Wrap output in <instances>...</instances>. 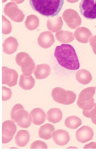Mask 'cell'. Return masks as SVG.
Here are the masks:
<instances>
[{
	"mask_svg": "<svg viewBox=\"0 0 96 151\" xmlns=\"http://www.w3.org/2000/svg\"><path fill=\"white\" fill-rule=\"evenodd\" d=\"M53 100L57 103L64 105H70L75 101L76 95L73 91L65 90L59 87L55 88L51 92Z\"/></svg>",
	"mask_w": 96,
	"mask_h": 151,
	"instance_id": "277c9868",
	"label": "cell"
},
{
	"mask_svg": "<svg viewBox=\"0 0 96 151\" xmlns=\"http://www.w3.org/2000/svg\"><path fill=\"white\" fill-rule=\"evenodd\" d=\"M55 131V128L53 125L46 124L41 127L38 132L39 137L40 138L47 140L51 138Z\"/></svg>",
	"mask_w": 96,
	"mask_h": 151,
	"instance_id": "e0dca14e",
	"label": "cell"
},
{
	"mask_svg": "<svg viewBox=\"0 0 96 151\" xmlns=\"http://www.w3.org/2000/svg\"><path fill=\"white\" fill-rule=\"evenodd\" d=\"M32 119V122L36 125L39 126L45 122L46 119V114L40 108H36L32 110L30 113Z\"/></svg>",
	"mask_w": 96,
	"mask_h": 151,
	"instance_id": "4fadbf2b",
	"label": "cell"
},
{
	"mask_svg": "<svg viewBox=\"0 0 96 151\" xmlns=\"http://www.w3.org/2000/svg\"><path fill=\"white\" fill-rule=\"evenodd\" d=\"M95 99L93 98L89 101L77 102V105L78 107L84 111H90L93 109L95 106Z\"/></svg>",
	"mask_w": 96,
	"mask_h": 151,
	"instance_id": "83f0119b",
	"label": "cell"
},
{
	"mask_svg": "<svg viewBox=\"0 0 96 151\" xmlns=\"http://www.w3.org/2000/svg\"><path fill=\"white\" fill-rule=\"evenodd\" d=\"M15 60L16 64L21 68L23 75L26 76H31L34 70L35 64L30 56L22 52L16 55Z\"/></svg>",
	"mask_w": 96,
	"mask_h": 151,
	"instance_id": "5b68a950",
	"label": "cell"
},
{
	"mask_svg": "<svg viewBox=\"0 0 96 151\" xmlns=\"http://www.w3.org/2000/svg\"><path fill=\"white\" fill-rule=\"evenodd\" d=\"M12 31V25L10 22L5 17L2 16V33L4 35L10 34Z\"/></svg>",
	"mask_w": 96,
	"mask_h": 151,
	"instance_id": "f1b7e54d",
	"label": "cell"
},
{
	"mask_svg": "<svg viewBox=\"0 0 96 151\" xmlns=\"http://www.w3.org/2000/svg\"><path fill=\"white\" fill-rule=\"evenodd\" d=\"M83 28H81L80 29H77L75 32V37L76 40L79 42L82 43H87L89 42V38L90 36V34H88L86 33L85 34V30Z\"/></svg>",
	"mask_w": 96,
	"mask_h": 151,
	"instance_id": "4316f807",
	"label": "cell"
},
{
	"mask_svg": "<svg viewBox=\"0 0 96 151\" xmlns=\"http://www.w3.org/2000/svg\"><path fill=\"white\" fill-rule=\"evenodd\" d=\"M50 72L49 65L42 64L37 65L34 74L37 79H42L47 78L50 74Z\"/></svg>",
	"mask_w": 96,
	"mask_h": 151,
	"instance_id": "9a60e30c",
	"label": "cell"
},
{
	"mask_svg": "<svg viewBox=\"0 0 96 151\" xmlns=\"http://www.w3.org/2000/svg\"><path fill=\"white\" fill-rule=\"evenodd\" d=\"M82 114L85 117L91 119L92 122L96 125V103L93 109L90 111H83Z\"/></svg>",
	"mask_w": 96,
	"mask_h": 151,
	"instance_id": "f546056e",
	"label": "cell"
},
{
	"mask_svg": "<svg viewBox=\"0 0 96 151\" xmlns=\"http://www.w3.org/2000/svg\"><path fill=\"white\" fill-rule=\"evenodd\" d=\"M35 81L32 76H26L21 74L20 76L19 85L21 88L29 90L34 87Z\"/></svg>",
	"mask_w": 96,
	"mask_h": 151,
	"instance_id": "603a6c76",
	"label": "cell"
},
{
	"mask_svg": "<svg viewBox=\"0 0 96 151\" xmlns=\"http://www.w3.org/2000/svg\"><path fill=\"white\" fill-rule=\"evenodd\" d=\"M64 124L66 127L75 129L82 125V121L78 117L71 116L66 119Z\"/></svg>",
	"mask_w": 96,
	"mask_h": 151,
	"instance_id": "484cf974",
	"label": "cell"
},
{
	"mask_svg": "<svg viewBox=\"0 0 96 151\" xmlns=\"http://www.w3.org/2000/svg\"><path fill=\"white\" fill-rule=\"evenodd\" d=\"M10 115L12 121L17 123L20 127L27 128L31 126L32 119L30 115L21 104L15 105L11 111Z\"/></svg>",
	"mask_w": 96,
	"mask_h": 151,
	"instance_id": "3957f363",
	"label": "cell"
},
{
	"mask_svg": "<svg viewBox=\"0 0 96 151\" xmlns=\"http://www.w3.org/2000/svg\"><path fill=\"white\" fill-rule=\"evenodd\" d=\"M90 45L94 53L96 55V36L93 37V38L90 41Z\"/></svg>",
	"mask_w": 96,
	"mask_h": 151,
	"instance_id": "d6a6232c",
	"label": "cell"
},
{
	"mask_svg": "<svg viewBox=\"0 0 96 151\" xmlns=\"http://www.w3.org/2000/svg\"><path fill=\"white\" fill-rule=\"evenodd\" d=\"M30 135L27 130H21L17 132L15 137L16 145L20 147L26 146L30 139Z\"/></svg>",
	"mask_w": 96,
	"mask_h": 151,
	"instance_id": "d6986e66",
	"label": "cell"
},
{
	"mask_svg": "<svg viewBox=\"0 0 96 151\" xmlns=\"http://www.w3.org/2000/svg\"><path fill=\"white\" fill-rule=\"evenodd\" d=\"M31 149H47V145L46 143L39 140L33 142L31 145Z\"/></svg>",
	"mask_w": 96,
	"mask_h": 151,
	"instance_id": "1f68e13d",
	"label": "cell"
},
{
	"mask_svg": "<svg viewBox=\"0 0 96 151\" xmlns=\"http://www.w3.org/2000/svg\"><path fill=\"white\" fill-rule=\"evenodd\" d=\"M81 14L87 19H96V0H82L79 5Z\"/></svg>",
	"mask_w": 96,
	"mask_h": 151,
	"instance_id": "8992f818",
	"label": "cell"
},
{
	"mask_svg": "<svg viewBox=\"0 0 96 151\" xmlns=\"http://www.w3.org/2000/svg\"><path fill=\"white\" fill-rule=\"evenodd\" d=\"M77 81L82 84L87 85L92 79L91 73L88 70L85 69L79 70L75 74Z\"/></svg>",
	"mask_w": 96,
	"mask_h": 151,
	"instance_id": "44dd1931",
	"label": "cell"
},
{
	"mask_svg": "<svg viewBox=\"0 0 96 151\" xmlns=\"http://www.w3.org/2000/svg\"><path fill=\"white\" fill-rule=\"evenodd\" d=\"M12 93L11 89L5 87H2V100L6 101L11 97Z\"/></svg>",
	"mask_w": 96,
	"mask_h": 151,
	"instance_id": "4dcf8cb0",
	"label": "cell"
},
{
	"mask_svg": "<svg viewBox=\"0 0 96 151\" xmlns=\"http://www.w3.org/2000/svg\"><path fill=\"white\" fill-rule=\"evenodd\" d=\"M63 22L60 17H56L50 18L47 22L48 29L51 32L54 33L61 29Z\"/></svg>",
	"mask_w": 96,
	"mask_h": 151,
	"instance_id": "ac0fdd59",
	"label": "cell"
},
{
	"mask_svg": "<svg viewBox=\"0 0 96 151\" xmlns=\"http://www.w3.org/2000/svg\"><path fill=\"white\" fill-rule=\"evenodd\" d=\"M94 134L93 130L91 128L84 126L77 130L75 137L79 142L84 143L93 139Z\"/></svg>",
	"mask_w": 96,
	"mask_h": 151,
	"instance_id": "30bf717a",
	"label": "cell"
},
{
	"mask_svg": "<svg viewBox=\"0 0 96 151\" xmlns=\"http://www.w3.org/2000/svg\"><path fill=\"white\" fill-rule=\"evenodd\" d=\"M40 21L37 16L31 14L27 16L25 22L26 28L30 31L34 30L38 27Z\"/></svg>",
	"mask_w": 96,
	"mask_h": 151,
	"instance_id": "d4e9b609",
	"label": "cell"
},
{
	"mask_svg": "<svg viewBox=\"0 0 96 151\" xmlns=\"http://www.w3.org/2000/svg\"><path fill=\"white\" fill-rule=\"evenodd\" d=\"M18 46V42L15 38L9 37L5 40L3 44V51L7 55H11L16 52Z\"/></svg>",
	"mask_w": 96,
	"mask_h": 151,
	"instance_id": "5bb4252c",
	"label": "cell"
},
{
	"mask_svg": "<svg viewBox=\"0 0 96 151\" xmlns=\"http://www.w3.org/2000/svg\"><path fill=\"white\" fill-rule=\"evenodd\" d=\"M95 93V87H89L83 89L79 94L77 102L89 101L93 98Z\"/></svg>",
	"mask_w": 96,
	"mask_h": 151,
	"instance_id": "7402d4cb",
	"label": "cell"
},
{
	"mask_svg": "<svg viewBox=\"0 0 96 151\" xmlns=\"http://www.w3.org/2000/svg\"><path fill=\"white\" fill-rule=\"evenodd\" d=\"M18 74L15 70L2 67V84L10 87L16 85L17 83Z\"/></svg>",
	"mask_w": 96,
	"mask_h": 151,
	"instance_id": "9c48e42d",
	"label": "cell"
},
{
	"mask_svg": "<svg viewBox=\"0 0 96 151\" xmlns=\"http://www.w3.org/2000/svg\"><path fill=\"white\" fill-rule=\"evenodd\" d=\"M47 120L53 124L60 122L63 118V113L60 109L53 108L47 112Z\"/></svg>",
	"mask_w": 96,
	"mask_h": 151,
	"instance_id": "ffe728a7",
	"label": "cell"
},
{
	"mask_svg": "<svg viewBox=\"0 0 96 151\" xmlns=\"http://www.w3.org/2000/svg\"><path fill=\"white\" fill-rule=\"evenodd\" d=\"M55 37L59 42L62 43L71 42L74 40L73 33L67 31H61L57 32Z\"/></svg>",
	"mask_w": 96,
	"mask_h": 151,
	"instance_id": "cb8c5ba5",
	"label": "cell"
},
{
	"mask_svg": "<svg viewBox=\"0 0 96 151\" xmlns=\"http://www.w3.org/2000/svg\"><path fill=\"white\" fill-rule=\"evenodd\" d=\"M55 39L50 32L45 31L40 35L38 39L39 45L44 48H48L54 44Z\"/></svg>",
	"mask_w": 96,
	"mask_h": 151,
	"instance_id": "7c38bea8",
	"label": "cell"
},
{
	"mask_svg": "<svg viewBox=\"0 0 96 151\" xmlns=\"http://www.w3.org/2000/svg\"><path fill=\"white\" fill-rule=\"evenodd\" d=\"M52 138L55 143L60 146L67 145L70 140L69 133L63 129H58L53 132Z\"/></svg>",
	"mask_w": 96,
	"mask_h": 151,
	"instance_id": "8fae6325",
	"label": "cell"
},
{
	"mask_svg": "<svg viewBox=\"0 0 96 151\" xmlns=\"http://www.w3.org/2000/svg\"><path fill=\"white\" fill-rule=\"evenodd\" d=\"M63 18L68 26L72 29H75L80 25L81 22L79 17L70 12L65 11L63 15Z\"/></svg>",
	"mask_w": 96,
	"mask_h": 151,
	"instance_id": "2e32d148",
	"label": "cell"
},
{
	"mask_svg": "<svg viewBox=\"0 0 96 151\" xmlns=\"http://www.w3.org/2000/svg\"><path fill=\"white\" fill-rule=\"evenodd\" d=\"M54 56L59 64L70 70L80 68V63L75 48L70 45L62 44L55 48Z\"/></svg>",
	"mask_w": 96,
	"mask_h": 151,
	"instance_id": "6da1fadb",
	"label": "cell"
},
{
	"mask_svg": "<svg viewBox=\"0 0 96 151\" xmlns=\"http://www.w3.org/2000/svg\"><path fill=\"white\" fill-rule=\"evenodd\" d=\"M4 14L13 21L19 23L23 22L25 18V15L20 10L17 5L13 2H10L5 5Z\"/></svg>",
	"mask_w": 96,
	"mask_h": 151,
	"instance_id": "52a82bcc",
	"label": "cell"
},
{
	"mask_svg": "<svg viewBox=\"0 0 96 151\" xmlns=\"http://www.w3.org/2000/svg\"><path fill=\"white\" fill-rule=\"evenodd\" d=\"M96 148V143L95 142H92L85 145L84 149Z\"/></svg>",
	"mask_w": 96,
	"mask_h": 151,
	"instance_id": "836d02e7",
	"label": "cell"
},
{
	"mask_svg": "<svg viewBox=\"0 0 96 151\" xmlns=\"http://www.w3.org/2000/svg\"><path fill=\"white\" fill-rule=\"evenodd\" d=\"M16 127L13 121H5L2 124L3 144H6L12 140L16 133Z\"/></svg>",
	"mask_w": 96,
	"mask_h": 151,
	"instance_id": "ba28073f",
	"label": "cell"
},
{
	"mask_svg": "<svg viewBox=\"0 0 96 151\" xmlns=\"http://www.w3.org/2000/svg\"><path fill=\"white\" fill-rule=\"evenodd\" d=\"M29 3L35 12L46 17H53L62 10L64 0H29Z\"/></svg>",
	"mask_w": 96,
	"mask_h": 151,
	"instance_id": "7a4b0ae2",
	"label": "cell"
},
{
	"mask_svg": "<svg viewBox=\"0 0 96 151\" xmlns=\"http://www.w3.org/2000/svg\"><path fill=\"white\" fill-rule=\"evenodd\" d=\"M25 0H11L12 1H14L17 4H19L23 3Z\"/></svg>",
	"mask_w": 96,
	"mask_h": 151,
	"instance_id": "e575fe53",
	"label": "cell"
}]
</instances>
